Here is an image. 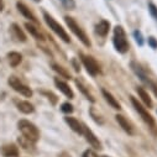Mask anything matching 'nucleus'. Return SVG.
Returning <instances> with one entry per match:
<instances>
[{
    "instance_id": "1",
    "label": "nucleus",
    "mask_w": 157,
    "mask_h": 157,
    "mask_svg": "<svg viewBox=\"0 0 157 157\" xmlns=\"http://www.w3.org/2000/svg\"><path fill=\"white\" fill-rule=\"evenodd\" d=\"M113 44L115 50L119 53H126L129 51V42L126 40V33L121 26H115Z\"/></svg>"
},
{
    "instance_id": "2",
    "label": "nucleus",
    "mask_w": 157,
    "mask_h": 157,
    "mask_svg": "<svg viewBox=\"0 0 157 157\" xmlns=\"http://www.w3.org/2000/svg\"><path fill=\"white\" fill-rule=\"evenodd\" d=\"M17 126H19V130L21 131L22 136L26 137L27 140H30L31 142L35 144L40 139V131H38V129L36 128L35 124L30 123L29 120H20Z\"/></svg>"
},
{
    "instance_id": "3",
    "label": "nucleus",
    "mask_w": 157,
    "mask_h": 157,
    "mask_svg": "<svg viewBox=\"0 0 157 157\" xmlns=\"http://www.w3.org/2000/svg\"><path fill=\"white\" fill-rule=\"evenodd\" d=\"M64 21H66V24H67V26L69 27V30L79 38L81 40V42L86 46V47H90V41H89V38H88V36L86 35V32L81 29V26L78 25L75 21H74V19L73 17H71V16H64Z\"/></svg>"
},
{
    "instance_id": "4",
    "label": "nucleus",
    "mask_w": 157,
    "mask_h": 157,
    "mask_svg": "<svg viewBox=\"0 0 157 157\" xmlns=\"http://www.w3.org/2000/svg\"><path fill=\"white\" fill-rule=\"evenodd\" d=\"M44 17H45V21H46V24L48 25V27L59 37V38H62V40L64 41V42H71V38H69V36H68V33L66 32V30L51 16V15H48L47 13H44Z\"/></svg>"
},
{
    "instance_id": "5",
    "label": "nucleus",
    "mask_w": 157,
    "mask_h": 157,
    "mask_svg": "<svg viewBox=\"0 0 157 157\" xmlns=\"http://www.w3.org/2000/svg\"><path fill=\"white\" fill-rule=\"evenodd\" d=\"M8 83H9V86L15 90V92H17V93H20L21 95H24V97H26V98H31L32 97V90L26 86V84H24L19 78H16V77H10L9 78V81H8Z\"/></svg>"
},
{
    "instance_id": "6",
    "label": "nucleus",
    "mask_w": 157,
    "mask_h": 157,
    "mask_svg": "<svg viewBox=\"0 0 157 157\" xmlns=\"http://www.w3.org/2000/svg\"><path fill=\"white\" fill-rule=\"evenodd\" d=\"M81 58H82V63H83V66L86 67L87 72H88L90 75L95 77V75H98V74L100 73V66L98 64V62H97L92 56L81 55Z\"/></svg>"
},
{
    "instance_id": "7",
    "label": "nucleus",
    "mask_w": 157,
    "mask_h": 157,
    "mask_svg": "<svg viewBox=\"0 0 157 157\" xmlns=\"http://www.w3.org/2000/svg\"><path fill=\"white\" fill-rule=\"evenodd\" d=\"M130 99H131V103H132V105H134V108H135V110L141 115V117H142V120L147 124V125H150V126H152V128H155V120H153V117L148 114V111L139 103V100L135 98V97H130Z\"/></svg>"
},
{
    "instance_id": "8",
    "label": "nucleus",
    "mask_w": 157,
    "mask_h": 157,
    "mask_svg": "<svg viewBox=\"0 0 157 157\" xmlns=\"http://www.w3.org/2000/svg\"><path fill=\"white\" fill-rule=\"evenodd\" d=\"M83 135H84L86 140L90 144L92 147H94V148H97V150H100V148H101V144H100L99 139H98V137L93 134V131H92L88 126H86V125H83Z\"/></svg>"
},
{
    "instance_id": "9",
    "label": "nucleus",
    "mask_w": 157,
    "mask_h": 157,
    "mask_svg": "<svg viewBox=\"0 0 157 157\" xmlns=\"http://www.w3.org/2000/svg\"><path fill=\"white\" fill-rule=\"evenodd\" d=\"M55 84H56V87L59 89V92H61L62 94H64L67 98H69V99H73V98H74L73 90L69 88V86H68L64 81L59 79V78H55Z\"/></svg>"
},
{
    "instance_id": "10",
    "label": "nucleus",
    "mask_w": 157,
    "mask_h": 157,
    "mask_svg": "<svg viewBox=\"0 0 157 157\" xmlns=\"http://www.w3.org/2000/svg\"><path fill=\"white\" fill-rule=\"evenodd\" d=\"M64 121L68 124V126L74 132L79 134V135H83V124H81L77 119H74V117H72V116H66L64 117Z\"/></svg>"
},
{
    "instance_id": "11",
    "label": "nucleus",
    "mask_w": 157,
    "mask_h": 157,
    "mask_svg": "<svg viewBox=\"0 0 157 157\" xmlns=\"http://www.w3.org/2000/svg\"><path fill=\"white\" fill-rule=\"evenodd\" d=\"M0 152H2V155L4 157H17L19 156V148L14 144H9V145L3 146Z\"/></svg>"
},
{
    "instance_id": "12",
    "label": "nucleus",
    "mask_w": 157,
    "mask_h": 157,
    "mask_svg": "<svg viewBox=\"0 0 157 157\" xmlns=\"http://www.w3.org/2000/svg\"><path fill=\"white\" fill-rule=\"evenodd\" d=\"M115 117H116V121L119 123V125L121 126V129H123L125 132H128L129 135H132V134H134V128H132V125L129 123V120L126 119L125 116L117 114Z\"/></svg>"
},
{
    "instance_id": "13",
    "label": "nucleus",
    "mask_w": 157,
    "mask_h": 157,
    "mask_svg": "<svg viewBox=\"0 0 157 157\" xmlns=\"http://www.w3.org/2000/svg\"><path fill=\"white\" fill-rule=\"evenodd\" d=\"M131 68H132L134 73L140 78V79H141L144 83H146V84H150V83H151L150 79L147 78V75H146V73H145V71H144V68H142L139 63H136V62H131Z\"/></svg>"
},
{
    "instance_id": "14",
    "label": "nucleus",
    "mask_w": 157,
    "mask_h": 157,
    "mask_svg": "<svg viewBox=\"0 0 157 157\" xmlns=\"http://www.w3.org/2000/svg\"><path fill=\"white\" fill-rule=\"evenodd\" d=\"M16 6H17L19 11H20V13H21V14H22V15H24L26 19H29L30 21H32V22H35V24L37 22L36 16L32 14V11H31V10H30V9H29V8H27V6H26L24 3H20V2H19V3L16 4Z\"/></svg>"
},
{
    "instance_id": "15",
    "label": "nucleus",
    "mask_w": 157,
    "mask_h": 157,
    "mask_svg": "<svg viewBox=\"0 0 157 157\" xmlns=\"http://www.w3.org/2000/svg\"><path fill=\"white\" fill-rule=\"evenodd\" d=\"M101 94H103V97L105 98L106 103H108L111 108H114V109H116V110H119V109L121 108L120 103L114 98V95H113L111 93H109V92H108V90H105V89H101Z\"/></svg>"
},
{
    "instance_id": "16",
    "label": "nucleus",
    "mask_w": 157,
    "mask_h": 157,
    "mask_svg": "<svg viewBox=\"0 0 157 157\" xmlns=\"http://www.w3.org/2000/svg\"><path fill=\"white\" fill-rule=\"evenodd\" d=\"M109 29H110V24L106 21V20H101L98 22V25L95 26V31L99 36L101 37H105L109 32Z\"/></svg>"
},
{
    "instance_id": "17",
    "label": "nucleus",
    "mask_w": 157,
    "mask_h": 157,
    "mask_svg": "<svg viewBox=\"0 0 157 157\" xmlns=\"http://www.w3.org/2000/svg\"><path fill=\"white\" fill-rule=\"evenodd\" d=\"M11 33L17 41H21V42L26 41V35L24 33V31L20 29V26L17 24H13L11 25Z\"/></svg>"
},
{
    "instance_id": "18",
    "label": "nucleus",
    "mask_w": 157,
    "mask_h": 157,
    "mask_svg": "<svg viewBox=\"0 0 157 157\" xmlns=\"http://www.w3.org/2000/svg\"><path fill=\"white\" fill-rule=\"evenodd\" d=\"M136 92H137V94H139V97L141 98V100H142V103L147 106V108H152V100H151V98H150V95H148V93L144 89V88H141V87H139L137 89H136Z\"/></svg>"
},
{
    "instance_id": "19",
    "label": "nucleus",
    "mask_w": 157,
    "mask_h": 157,
    "mask_svg": "<svg viewBox=\"0 0 157 157\" xmlns=\"http://www.w3.org/2000/svg\"><path fill=\"white\" fill-rule=\"evenodd\" d=\"M8 58H9V63L11 67H16L21 63L22 61V56L19 53V52H10L8 55Z\"/></svg>"
},
{
    "instance_id": "20",
    "label": "nucleus",
    "mask_w": 157,
    "mask_h": 157,
    "mask_svg": "<svg viewBox=\"0 0 157 157\" xmlns=\"http://www.w3.org/2000/svg\"><path fill=\"white\" fill-rule=\"evenodd\" d=\"M25 27L27 29V31L36 38V40H44V36H42V33L40 32V30H38L36 26H33V25H31L30 22H26L25 24Z\"/></svg>"
},
{
    "instance_id": "21",
    "label": "nucleus",
    "mask_w": 157,
    "mask_h": 157,
    "mask_svg": "<svg viewBox=\"0 0 157 157\" xmlns=\"http://www.w3.org/2000/svg\"><path fill=\"white\" fill-rule=\"evenodd\" d=\"M17 109L24 114H31L35 110L33 105L31 103H29V101H19L17 103Z\"/></svg>"
},
{
    "instance_id": "22",
    "label": "nucleus",
    "mask_w": 157,
    "mask_h": 157,
    "mask_svg": "<svg viewBox=\"0 0 157 157\" xmlns=\"http://www.w3.org/2000/svg\"><path fill=\"white\" fill-rule=\"evenodd\" d=\"M75 84H77L78 89H79V90H81V92H82V93H83V94L87 97V99H88V100H90V101H94V98H93V95L89 93V90H88V89H87V88L83 86V83H82L79 79H77V81H75Z\"/></svg>"
},
{
    "instance_id": "23",
    "label": "nucleus",
    "mask_w": 157,
    "mask_h": 157,
    "mask_svg": "<svg viewBox=\"0 0 157 157\" xmlns=\"http://www.w3.org/2000/svg\"><path fill=\"white\" fill-rule=\"evenodd\" d=\"M52 68H53V71H55V72H57V73H58L61 77H64V78H71V77H69V74H68V73H67V72H66V71H64V69H63L61 66H58V64H52Z\"/></svg>"
},
{
    "instance_id": "24",
    "label": "nucleus",
    "mask_w": 157,
    "mask_h": 157,
    "mask_svg": "<svg viewBox=\"0 0 157 157\" xmlns=\"http://www.w3.org/2000/svg\"><path fill=\"white\" fill-rule=\"evenodd\" d=\"M61 3L66 10H73L75 8V2L74 0H61Z\"/></svg>"
},
{
    "instance_id": "25",
    "label": "nucleus",
    "mask_w": 157,
    "mask_h": 157,
    "mask_svg": "<svg viewBox=\"0 0 157 157\" xmlns=\"http://www.w3.org/2000/svg\"><path fill=\"white\" fill-rule=\"evenodd\" d=\"M134 38H135V41H136V44H137L139 46H142V45H144V37H142L141 31L135 30V31H134Z\"/></svg>"
},
{
    "instance_id": "26",
    "label": "nucleus",
    "mask_w": 157,
    "mask_h": 157,
    "mask_svg": "<svg viewBox=\"0 0 157 157\" xmlns=\"http://www.w3.org/2000/svg\"><path fill=\"white\" fill-rule=\"evenodd\" d=\"M61 110L64 113V114H72L73 113V105L69 104V103H63L61 105Z\"/></svg>"
},
{
    "instance_id": "27",
    "label": "nucleus",
    "mask_w": 157,
    "mask_h": 157,
    "mask_svg": "<svg viewBox=\"0 0 157 157\" xmlns=\"http://www.w3.org/2000/svg\"><path fill=\"white\" fill-rule=\"evenodd\" d=\"M148 11H150L151 16L157 21V6L153 3H148Z\"/></svg>"
},
{
    "instance_id": "28",
    "label": "nucleus",
    "mask_w": 157,
    "mask_h": 157,
    "mask_svg": "<svg viewBox=\"0 0 157 157\" xmlns=\"http://www.w3.org/2000/svg\"><path fill=\"white\" fill-rule=\"evenodd\" d=\"M148 46H150L151 48H153V50L157 48V40H156L153 36H150V37H148Z\"/></svg>"
},
{
    "instance_id": "29",
    "label": "nucleus",
    "mask_w": 157,
    "mask_h": 157,
    "mask_svg": "<svg viewBox=\"0 0 157 157\" xmlns=\"http://www.w3.org/2000/svg\"><path fill=\"white\" fill-rule=\"evenodd\" d=\"M44 94L48 97V99L51 100V103H52L53 105H55V104L57 103V97H56V95H55L53 93H51V92H44Z\"/></svg>"
},
{
    "instance_id": "30",
    "label": "nucleus",
    "mask_w": 157,
    "mask_h": 157,
    "mask_svg": "<svg viewBox=\"0 0 157 157\" xmlns=\"http://www.w3.org/2000/svg\"><path fill=\"white\" fill-rule=\"evenodd\" d=\"M83 157H99V156H98L93 150H87V151H84Z\"/></svg>"
},
{
    "instance_id": "31",
    "label": "nucleus",
    "mask_w": 157,
    "mask_h": 157,
    "mask_svg": "<svg viewBox=\"0 0 157 157\" xmlns=\"http://www.w3.org/2000/svg\"><path fill=\"white\" fill-rule=\"evenodd\" d=\"M150 86H151V89L153 90V93H155V95L157 97V86H156L155 83H152V82L150 83Z\"/></svg>"
},
{
    "instance_id": "32",
    "label": "nucleus",
    "mask_w": 157,
    "mask_h": 157,
    "mask_svg": "<svg viewBox=\"0 0 157 157\" xmlns=\"http://www.w3.org/2000/svg\"><path fill=\"white\" fill-rule=\"evenodd\" d=\"M4 9V3H3V0H0V11H3Z\"/></svg>"
},
{
    "instance_id": "33",
    "label": "nucleus",
    "mask_w": 157,
    "mask_h": 157,
    "mask_svg": "<svg viewBox=\"0 0 157 157\" xmlns=\"http://www.w3.org/2000/svg\"><path fill=\"white\" fill-rule=\"evenodd\" d=\"M33 2H36V3H38V2H41V0H33Z\"/></svg>"
},
{
    "instance_id": "34",
    "label": "nucleus",
    "mask_w": 157,
    "mask_h": 157,
    "mask_svg": "<svg viewBox=\"0 0 157 157\" xmlns=\"http://www.w3.org/2000/svg\"><path fill=\"white\" fill-rule=\"evenodd\" d=\"M103 157H109V156H103Z\"/></svg>"
}]
</instances>
